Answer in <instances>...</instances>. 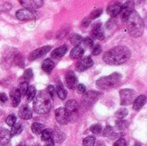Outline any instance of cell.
Segmentation results:
<instances>
[{
  "label": "cell",
  "instance_id": "6da1fadb",
  "mask_svg": "<svg viewBox=\"0 0 147 146\" xmlns=\"http://www.w3.org/2000/svg\"><path fill=\"white\" fill-rule=\"evenodd\" d=\"M131 51L128 47L119 46L104 52L102 59L108 65H120L127 62L131 58Z\"/></svg>",
  "mask_w": 147,
  "mask_h": 146
},
{
  "label": "cell",
  "instance_id": "7a4b0ae2",
  "mask_svg": "<svg viewBox=\"0 0 147 146\" xmlns=\"http://www.w3.org/2000/svg\"><path fill=\"white\" fill-rule=\"evenodd\" d=\"M126 22H127V31L132 37L138 38L143 34L145 29V24L141 16L139 15L137 11L134 9L130 13Z\"/></svg>",
  "mask_w": 147,
  "mask_h": 146
},
{
  "label": "cell",
  "instance_id": "3957f363",
  "mask_svg": "<svg viewBox=\"0 0 147 146\" xmlns=\"http://www.w3.org/2000/svg\"><path fill=\"white\" fill-rule=\"evenodd\" d=\"M34 110L38 114H46L52 108V98L47 91H41L34 99Z\"/></svg>",
  "mask_w": 147,
  "mask_h": 146
},
{
  "label": "cell",
  "instance_id": "277c9868",
  "mask_svg": "<svg viewBox=\"0 0 147 146\" xmlns=\"http://www.w3.org/2000/svg\"><path fill=\"white\" fill-rule=\"evenodd\" d=\"M121 79H122V76L120 73L115 72L112 73L111 75L102 77L97 79L96 82V85L97 86L98 89L102 90L110 89L118 86L121 82Z\"/></svg>",
  "mask_w": 147,
  "mask_h": 146
},
{
  "label": "cell",
  "instance_id": "5b68a950",
  "mask_svg": "<svg viewBox=\"0 0 147 146\" xmlns=\"http://www.w3.org/2000/svg\"><path fill=\"white\" fill-rule=\"evenodd\" d=\"M119 94H120V97H121V104L122 106L130 105L135 100L136 92L134 89H123L120 90Z\"/></svg>",
  "mask_w": 147,
  "mask_h": 146
},
{
  "label": "cell",
  "instance_id": "8992f818",
  "mask_svg": "<svg viewBox=\"0 0 147 146\" xmlns=\"http://www.w3.org/2000/svg\"><path fill=\"white\" fill-rule=\"evenodd\" d=\"M17 50L15 48H9L8 50H6L3 55L2 58V67H3L4 69H7L9 67H10V65H12V62L14 61L15 56L16 55Z\"/></svg>",
  "mask_w": 147,
  "mask_h": 146
},
{
  "label": "cell",
  "instance_id": "52a82bcc",
  "mask_svg": "<svg viewBox=\"0 0 147 146\" xmlns=\"http://www.w3.org/2000/svg\"><path fill=\"white\" fill-rule=\"evenodd\" d=\"M98 96H99V95L96 91H94V90L88 91L86 94H84V96L82 99V102L84 106L90 107L96 102Z\"/></svg>",
  "mask_w": 147,
  "mask_h": 146
},
{
  "label": "cell",
  "instance_id": "ba28073f",
  "mask_svg": "<svg viewBox=\"0 0 147 146\" xmlns=\"http://www.w3.org/2000/svg\"><path fill=\"white\" fill-rule=\"evenodd\" d=\"M55 118L59 125H66L70 121V116L65 111V108H59L55 110Z\"/></svg>",
  "mask_w": 147,
  "mask_h": 146
},
{
  "label": "cell",
  "instance_id": "9c48e42d",
  "mask_svg": "<svg viewBox=\"0 0 147 146\" xmlns=\"http://www.w3.org/2000/svg\"><path fill=\"white\" fill-rule=\"evenodd\" d=\"M16 16L20 21H30L35 18V14L32 10L27 9H21L16 11Z\"/></svg>",
  "mask_w": 147,
  "mask_h": 146
},
{
  "label": "cell",
  "instance_id": "30bf717a",
  "mask_svg": "<svg viewBox=\"0 0 147 146\" xmlns=\"http://www.w3.org/2000/svg\"><path fill=\"white\" fill-rule=\"evenodd\" d=\"M19 3L23 7H25V9L32 10V11L34 9H37L40 8L44 3L42 0H20Z\"/></svg>",
  "mask_w": 147,
  "mask_h": 146
},
{
  "label": "cell",
  "instance_id": "8fae6325",
  "mask_svg": "<svg viewBox=\"0 0 147 146\" xmlns=\"http://www.w3.org/2000/svg\"><path fill=\"white\" fill-rule=\"evenodd\" d=\"M91 36L93 39H96V40H102L104 39L105 35H104V32H103L101 22H96L93 24L92 29H91Z\"/></svg>",
  "mask_w": 147,
  "mask_h": 146
},
{
  "label": "cell",
  "instance_id": "7c38bea8",
  "mask_svg": "<svg viewBox=\"0 0 147 146\" xmlns=\"http://www.w3.org/2000/svg\"><path fill=\"white\" fill-rule=\"evenodd\" d=\"M51 49H52L51 46H44L42 47H40V48L36 49V50L33 51L29 54V59L33 61V60H35L37 59H40L42 56L46 55Z\"/></svg>",
  "mask_w": 147,
  "mask_h": 146
},
{
  "label": "cell",
  "instance_id": "4fadbf2b",
  "mask_svg": "<svg viewBox=\"0 0 147 146\" xmlns=\"http://www.w3.org/2000/svg\"><path fill=\"white\" fill-rule=\"evenodd\" d=\"M93 65H94V62H93L92 59L90 57H85V58L80 59V61L77 65L76 69L78 71H84L90 69V67H92Z\"/></svg>",
  "mask_w": 147,
  "mask_h": 146
},
{
  "label": "cell",
  "instance_id": "5bb4252c",
  "mask_svg": "<svg viewBox=\"0 0 147 146\" xmlns=\"http://www.w3.org/2000/svg\"><path fill=\"white\" fill-rule=\"evenodd\" d=\"M65 84L71 89H75L78 86V78L73 71H67L65 74Z\"/></svg>",
  "mask_w": 147,
  "mask_h": 146
},
{
  "label": "cell",
  "instance_id": "9a60e30c",
  "mask_svg": "<svg viewBox=\"0 0 147 146\" xmlns=\"http://www.w3.org/2000/svg\"><path fill=\"white\" fill-rule=\"evenodd\" d=\"M65 111L67 112V114L70 116L76 114L78 112V103L76 100H70L65 103Z\"/></svg>",
  "mask_w": 147,
  "mask_h": 146
},
{
  "label": "cell",
  "instance_id": "2e32d148",
  "mask_svg": "<svg viewBox=\"0 0 147 146\" xmlns=\"http://www.w3.org/2000/svg\"><path fill=\"white\" fill-rule=\"evenodd\" d=\"M121 9H122V4L121 3H115L109 5L107 9V12L112 18H114L121 14Z\"/></svg>",
  "mask_w": 147,
  "mask_h": 146
},
{
  "label": "cell",
  "instance_id": "e0dca14e",
  "mask_svg": "<svg viewBox=\"0 0 147 146\" xmlns=\"http://www.w3.org/2000/svg\"><path fill=\"white\" fill-rule=\"evenodd\" d=\"M68 51V46L66 45H62L59 47L54 49L52 52H51V58L54 59H59L60 58H62L63 56L65 55V53Z\"/></svg>",
  "mask_w": 147,
  "mask_h": 146
},
{
  "label": "cell",
  "instance_id": "ac0fdd59",
  "mask_svg": "<svg viewBox=\"0 0 147 146\" xmlns=\"http://www.w3.org/2000/svg\"><path fill=\"white\" fill-rule=\"evenodd\" d=\"M18 114L22 120H29L32 118V112L28 105H22L19 108Z\"/></svg>",
  "mask_w": 147,
  "mask_h": 146
},
{
  "label": "cell",
  "instance_id": "d6986e66",
  "mask_svg": "<svg viewBox=\"0 0 147 146\" xmlns=\"http://www.w3.org/2000/svg\"><path fill=\"white\" fill-rule=\"evenodd\" d=\"M9 97H10V100H11V104L14 108H16L20 102H21V95L19 93V91L16 89H12L10 92H9Z\"/></svg>",
  "mask_w": 147,
  "mask_h": 146
},
{
  "label": "cell",
  "instance_id": "ffe728a7",
  "mask_svg": "<svg viewBox=\"0 0 147 146\" xmlns=\"http://www.w3.org/2000/svg\"><path fill=\"white\" fill-rule=\"evenodd\" d=\"M10 133L7 129H2L0 132V145L6 146L9 145L10 140Z\"/></svg>",
  "mask_w": 147,
  "mask_h": 146
},
{
  "label": "cell",
  "instance_id": "44dd1931",
  "mask_svg": "<svg viewBox=\"0 0 147 146\" xmlns=\"http://www.w3.org/2000/svg\"><path fill=\"white\" fill-rule=\"evenodd\" d=\"M146 96H144V95L140 96H138L134 100V104H133V108L135 111H140L144 107V105L146 104Z\"/></svg>",
  "mask_w": 147,
  "mask_h": 146
},
{
  "label": "cell",
  "instance_id": "7402d4cb",
  "mask_svg": "<svg viewBox=\"0 0 147 146\" xmlns=\"http://www.w3.org/2000/svg\"><path fill=\"white\" fill-rule=\"evenodd\" d=\"M84 50L83 49V47L80 46H77L71 51L70 57L73 59H80L84 55Z\"/></svg>",
  "mask_w": 147,
  "mask_h": 146
},
{
  "label": "cell",
  "instance_id": "603a6c76",
  "mask_svg": "<svg viewBox=\"0 0 147 146\" xmlns=\"http://www.w3.org/2000/svg\"><path fill=\"white\" fill-rule=\"evenodd\" d=\"M55 90H56V94L58 95V96L59 97L60 100L64 101V100L66 98V96H67V92H66V90H65L64 85H63L60 82L57 83V86H56V88H55Z\"/></svg>",
  "mask_w": 147,
  "mask_h": 146
},
{
  "label": "cell",
  "instance_id": "cb8c5ba5",
  "mask_svg": "<svg viewBox=\"0 0 147 146\" xmlns=\"http://www.w3.org/2000/svg\"><path fill=\"white\" fill-rule=\"evenodd\" d=\"M54 62L51 59H46L45 60H44V62L42 63V70L46 72V73H47V74H49V73H51L52 72V71L53 70V68H54Z\"/></svg>",
  "mask_w": 147,
  "mask_h": 146
},
{
  "label": "cell",
  "instance_id": "d4e9b609",
  "mask_svg": "<svg viewBox=\"0 0 147 146\" xmlns=\"http://www.w3.org/2000/svg\"><path fill=\"white\" fill-rule=\"evenodd\" d=\"M31 130L32 132L36 134V135H39V134H41V133L45 130V126L44 125L40 124V123H33L32 126H31Z\"/></svg>",
  "mask_w": 147,
  "mask_h": 146
},
{
  "label": "cell",
  "instance_id": "484cf974",
  "mask_svg": "<svg viewBox=\"0 0 147 146\" xmlns=\"http://www.w3.org/2000/svg\"><path fill=\"white\" fill-rule=\"evenodd\" d=\"M22 129H23V127H22V125L21 123H16V124L12 126L11 131L9 132L10 136L12 137V136L19 135V134L22 132Z\"/></svg>",
  "mask_w": 147,
  "mask_h": 146
},
{
  "label": "cell",
  "instance_id": "4316f807",
  "mask_svg": "<svg viewBox=\"0 0 147 146\" xmlns=\"http://www.w3.org/2000/svg\"><path fill=\"white\" fill-rule=\"evenodd\" d=\"M26 96H27V99H28V102H31V101H33L34 99V97L36 96V89H35V87L34 85L28 86Z\"/></svg>",
  "mask_w": 147,
  "mask_h": 146
},
{
  "label": "cell",
  "instance_id": "83f0119b",
  "mask_svg": "<svg viewBox=\"0 0 147 146\" xmlns=\"http://www.w3.org/2000/svg\"><path fill=\"white\" fill-rule=\"evenodd\" d=\"M53 139L56 142H58V143H62L65 140V134L61 131H59V130H55V132L53 133Z\"/></svg>",
  "mask_w": 147,
  "mask_h": 146
},
{
  "label": "cell",
  "instance_id": "f1b7e54d",
  "mask_svg": "<svg viewBox=\"0 0 147 146\" xmlns=\"http://www.w3.org/2000/svg\"><path fill=\"white\" fill-rule=\"evenodd\" d=\"M128 126H129V123L127 120H117L115 121V126L120 131L126 130L128 127Z\"/></svg>",
  "mask_w": 147,
  "mask_h": 146
},
{
  "label": "cell",
  "instance_id": "f546056e",
  "mask_svg": "<svg viewBox=\"0 0 147 146\" xmlns=\"http://www.w3.org/2000/svg\"><path fill=\"white\" fill-rule=\"evenodd\" d=\"M70 41L72 45L77 46L78 45H79L83 41V38L81 35H79L78 34H72L70 37Z\"/></svg>",
  "mask_w": 147,
  "mask_h": 146
},
{
  "label": "cell",
  "instance_id": "4dcf8cb0",
  "mask_svg": "<svg viewBox=\"0 0 147 146\" xmlns=\"http://www.w3.org/2000/svg\"><path fill=\"white\" fill-rule=\"evenodd\" d=\"M28 89V83H26V82H22V83H21L19 84V87H18L17 90L19 91L21 96H26Z\"/></svg>",
  "mask_w": 147,
  "mask_h": 146
},
{
  "label": "cell",
  "instance_id": "1f68e13d",
  "mask_svg": "<svg viewBox=\"0 0 147 146\" xmlns=\"http://www.w3.org/2000/svg\"><path fill=\"white\" fill-rule=\"evenodd\" d=\"M53 138V131L51 129H45L41 133V139L43 141H47Z\"/></svg>",
  "mask_w": 147,
  "mask_h": 146
},
{
  "label": "cell",
  "instance_id": "d6a6232c",
  "mask_svg": "<svg viewBox=\"0 0 147 146\" xmlns=\"http://www.w3.org/2000/svg\"><path fill=\"white\" fill-rule=\"evenodd\" d=\"M82 42H83V45H84V48H85V49H92V47L94 46L93 40L90 37H87L85 39H83V41Z\"/></svg>",
  "mask_w": 147,
  "mask_h": 146
},
{
  "label": "cell",
  "instance_id": "836d02e7",
  "mask_svg": "<svg viewBox=\"0 0 147 146\" xmlns=\"http://www.w3.org/2000/svg\"><path fill=\"white\" fill-rule=\"evenodd\" d=\"M127 114H128L127 109L125 108H123L119 109V110L115 113V117L118 118V120H122V119H124L125 117H127Z\"/></svg>",
  "mask_w": 147,
  "mask_h": 146
},
{
  "label": "cell",
  "instance_id": "e575fe53",
  "mask_svg": "<svg viewBox=\"0 0 147 146\" xmlns=\"http://www.w3.org/2000/svg\"><path fill=\"white\" fill-rule=\"evenodd\" d=\"M96 143V139L93 136H89L85 138L83 141V145L84 146H94Z\"/></svg>",
  "mask_w": 147,
  "mask_h": 146
},
{
  "label": "cell",
  "instance_id": "d590c367",
  "mask_svg": "<svg viewBox=\"0 0 147 146\" xmlns=\"http://www.w3.org/2000/svg\"><path fill=\"white\" fill-rule=\"evenodd\" d=\"M33 76H34V74H33L32 69H27V70L24 71L22 77H23V79L25 80V82L28 83V81H30V80L33 78Z\"/></svg>",
  "mask_w": 147,
  "mask_h": 146
},
{
  "label": "cell",
  "instance_id": "8d00e7d4",
  "mask_svg": "<svg viewBox=\"0 0 147 146\" xmlns=\"http://www.w3.org/2000/svg\"><path fill=\"white\" fill-rule=\"evenodd\" d=\"M14 61L16 63V65H17L18 66L20 67H24V59L22 57L21 54H17L15 56V59H14Z\"/></svg>",
  "mask_w": 147,
  "mask_h": 146
},
{
  "label": "cell",
  "instance_id": "74e56055",
  "mask_svg": "<svg viewBox=\"0 0 147 146\" xmlns=\"http://www.w3.org/2000/svg\"><path fill=\"white\" fill-rule=\"evenodd\" d=\"M6 123L9 126H13L16 123V116L15 114H9L6 119Z\"/></svg>",
  "mask_w": 147,
  "mask_h": 146
},
{
  "label": "cell",
  "instance_id": "f35d334b",
  "mask_svg": "<svg viewBox=\"0 0 147 146\" xmlns=\"http://www.w3.org/2000/svg\"><path fill=\"white\" fill-rule=\"evenodd\" d=\"M113 133H114L113 127L111 126H107L102 130V136L103 137H109L113 134Z\"/></svg>",
  "mask_w": 147,
  "mask_h": 146
},
{
  "label": "cell",
  "instance_id": "ab89813d",
  "mask_svg": "<svg viewBox=\"0 0 147 146\" xmlns=\"http://www.w3.org/2000/svg\"><path fill=\"white\" fill-rule=\"evenodd\" d=\"M102 9H95L94 11H92L89 17L90 18V20L96 19V18H98L102 15Z\"/></svg>",
  "mask_w": 147,
  "mask_h": 146
},
{
  "label": "cell",
  "instance_id": "60d3db41",
  "mask_svg": "<svg viewBox=\"0 0 147 146\" xmlns=\"http://www.w3.org/2000/svg\"><path fill=\"white\" fill-rule=\"evenodd\" d=\"M102 127L100 124H95L93 126H91L90 127V131L94 133V134H99L100 133H102Z\"/></svg>",
  "mask_w": 147,
  "mask_h": 146
},
{
  "label": "cell",
  "instance_id": "b9f144b4",
  "mask_svg": "<svg viewBox=\"0 0 147 146\" xmlns=\"http://www.w3.org/2000/svg\"><path fill=\"white\" fill-rule=\"evenodd\" d=\"M102 46H101V45H99V44H97V45H95V46H93L92 54H93L94 56H97V55H99V54L102 52Z\"/></svg>",
  "mask_w": 147,
  "mask_h": 146
},
{
  "label": "cell",
  "instance_id": "7bdbcfd3",
  "mask_svg": "<svg viewBox=\"0 0 147 146\" xmlns=\"http://www.w3.org/2000/svg\"><path fill=\"white\" fill-rule=\"evenodd\" d=\"M47 94L50 96L51 98H53L54 96H55V94H56L55 87L53 86V85H49V86L47 87Z\"/></svg>",
  "mask_w": 147,
  "mask_h": 146
},
{
  "label": "cell",
  "instance_id": "ee69618b",
  "mask_svg": "<svg viewBox=\"0 0 147 146\" xmlns=\"http://www.w3.org/2000/svg\"><path fill=\"white\" fill-rule=\"evenodd\" d=\"M77 91L78 94H81V95H84L85 91H86V88L84 84H78L77 86Z\"/></svg>",
  "mask_w": 147,
  "mask_h": 146
},
{
  "label": "cell",
  "instance_id": "f6af8a7d",
  "mask_svg": "<svg viewBox=\"0 0 147 146\" xmlns=\"http://www.w3.org/2000/svg\"><path fill=\"white\" fill-rule=\"evenodd\" d=\"M114 146H127V141L124 139H119L114 144Z\"/></svg>",
  "mask_w": 147,
  "mask_h": 146
},
{
  "label": "cell",
  "instance_id": "bcb514c9",
  "mask_svg": "<svg viewBox=\"0 0 147 146\" xmlns=\"http://www.w3.org/2000/svg\"><path fill=\"white\" fill-rule=\"evenodd\" d=\"M90 22H91V20H90V18L88 16V17H85L84 20H83V22H82V26L83 27H88L90 24Z\"/></svg>",
  "mask_w": 147,
  "mask_h": 146
},
{
  "label": "cell",
  "instance_id": "7dc6e473",
  "mask_svg": "<svg viewBox=\"0 0 147 146\" xmlns=\"http://www.w3.org/2000/svg\"><path fill=\"white\" fill-rule=\"evenodd\" d=\"M8 101V97L6 96V94L4 93H0V102H6Z\"/></svg>",
  "mask_w": 147,
  "mask_h": 146
},
{
  "label": "cell",
  "instance_id": "c3c4849f",
  "mask_svg": "<svg viewBox=\"0 0 147 146\" xmlns=\"http://www.w3.org/2000/svg\"><path fill=\"white\" fill-rule=\"evenodd\" d=\"M46 142V144H45V146H53L54 145V141H53V139H48V140H47V141H45Z\"/></svg>",
  "mask_w": 147,
  "mask_h": 146
},
{
  "label": "cell",
  "instance_id": "681fc988",
  "mask_svg": "<svg viewBox=\"0 0 147 146\" xmlns=\"http://www.w3.org/2000/svg\"><path fill=\"white\" fill-rule=\"evenodd\" d=\"M17 146H27L26 145H24V144H20V145H18Z\"/></svg>",
  "mask_w": 147,
  "mask_h": 146
},
{
  "label": "cell",
  "instance_id": "f907efd6",
  "mask_svg": "<svg viewBox=\"0 0 147 146\" xmlns=\"http://www.w3.org/2000/svg\"><path fill=\"white\" fill-rule=\"evenodd\" d=\"M134 146H141V145H140V144H136V145H134Z\"/></svg>",
  "mask_w": 147,
  "mask_h": 146
},
{
  "label": "cell",
  "instance_id": "816d5d0a",
  "mask_svg": "<svg viewBox=\"0 0 147 146\" xmlns=\"http://www.w3.org/2000/svg\"><path fill=\"white\" fill-rule=\"evenodd\" d=\"M101 146H105V145H101Z\"/></svg>",
  "mask_w": 147,
  "mask_h": 146
}]
</instances>
